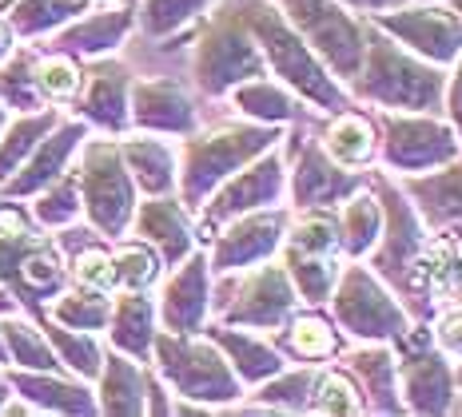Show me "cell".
<instances>
[{
    "instance_id": "cell-42",
    "label": "cell",
    "mask_w": 462,
    "mask_h": 417,
    "mask_svg": "<svg viewBox=\"0 0 462 417\" xmlns=\"http://www.w3.org/2000/svg\"><path fill=\"white\" fill-rule=\"evenodd\" d=\"M0 100H5V108L13 115L48 108L41 84H36V48L16 44V52L0 64ZM52 108H56V104H52Z\"/></svg>"
},
{
    "instance_id": "cell-51",
    "label": "cell",
    "mask_w": 462,
    "mask_h": 417,
    "mask_svg": "<svg viewBox=\"0 0 462 417\" xmlns=\"http://www.w3.org/2000/svg\"><path fill=\"white\" fill-rule=\"evenodd\" d=\"M171 390L163 385V377L156 370H148V394H143V413H152V417H168L171 413Z\"/></svg>"
},
{
    "instance_id": "cell-11",
    "label": "cell",
    "mask_w": 462,
    "mask_h": 417,
    "mask_svg": "<svg viewBox=\"0 0 462 417\" xmlns=\"http://www.w3.org/2000/svg\"><path fill=\"white\" fill-rule=\"evenodd\" d=\"M394 362H399V394L407 413H458L462 390L455 377V362L435 346L427 322H415L394 342Z\"/></svg>"
},
{
    "instance_id": "cell-47",
    "label": "cell",
    "mask_w": 462,
    "mask_h": 417,
    "mask_svg": "<svg viewBox=\"0 0 462 417\" xmlns=\"http://www.w3.org/2000/svg\"><path fill=\"white\" fill-rule=\"evenodd\" d=\"M211 8V0H140L136 5V24L143 36L163 41L191 28Z\"/></svg>"
},
{
    "instance_id": "cell-49",
    "label": "cell",
    "mask_w": 462,
    "mask_h": 417,
    "mask_svg": "<svg viewBox=\"0 0 462 417\" xmlns=\"http://www.w3.org/2000/svg\"><path fill=\"white\" fill-rule=\"evenodd\" d=\"M427 326H430V338H435L439 350L447 354L450 362H462V306H447V310H439V314H430Z\"/></svg>"
},
{
    "instance_id": "cell-32",
    "label": "cell",
    "mask_w": 462,
    "mask_h": 417,
    "mask_svg": "<svg viewBox=\"0 0 462 417\" xmlns=\"http://www.w3.org/2000/svg\"><path fill=\"white\" fill-rule=\"evenodd\" d=\"M323 151L331 155L339 168L346 171H367L371 163H379V123L371 112L363 108H343L327 115V128L319 135Z\"/></svg>"
},
{
    "instance_id": "cell-17",
    "label": "cell",
    "mask_w": 462,
    "mask_h": 417,
    "mask_svg": "<svg viewBox=\"0 0 462 417\" xmlns=\"http://www.w3.org/2000/svg\"><path fill=\"white\" fill-rule=\"evenodd\" d=\"M287 219H291V211L279 203V207L247 211V215H236L224 227H216L208 235L211 275H231V270H247V267L267 263V258H279Z\"/></svg>"
},
{
    "instance_id": "cell-58",
    "label": "cell",
    "mask_w": 462,
    "mask_h": 417,
    "mask_svg": "<svg viewBox=\"0 0 462 417\" xmlns=\"http://www.w3.org/2000/svg\"><path fill=\"white\" fill-rule=\"evenodd\" d=\"M455 377H458V390H462V362H455Z\"/></svg>"
},
{
    "instance_id": "cell-37",
    "label": "cell",
    "mask_w": 462,
    "mask_h": 417,
    "mask_svg": "<svg viewBox=\"0 0 462 417\" xmlns=\"http://www.w3.org/2000/svg\"><path fill=\"white\" fill-rule=\"evenodd\" d=\"M279 263H283L287 278H291L295 295L303 306H327L335 283H339V270L346 258L343 255H307V250L279 247Z\"/></svg>"
},
{
    "instance_id": "cell-45",
    "label": "cell",
    "mask_w": 462,
    "mask_h": 417,
    "mask_svg": "<svg viewBox=\"0 0 462 417\" xmlns=\"http://www.w3.org/2000/svg\"><path fill=\"white\" fill-rule=\"evenodd\" d=\"M112 267H116V290H152L168 270L156 250L136 235H124L112 242Z\"/></svg>"
},
{
    "instance_id": "cell-24",
    "label": "cell",
    "mask_w": 462,
    "mask_h": 417,
    "mask_svg": "<svg viewBox=\"0 0 462 417\" xmlns=\"http://www.w3.org/2000/svg\"><path fill=\"white\" fill-rule=\"evenodd\" d=\"M128 235L148 242L163 258V267H176L180 258H188L191 250L199 247L196 211H188L176 191H171V195H140Z\"/></svg>"
},
{
    "instance_id": "cell-31",
    "label": "cell",
    "mask_w": 462,
    "mask_h": 417,
    "mask_svg": "<svg viewBox=\"0 0 462 417\" xmlns=\"http://www.w3.org/2000/svg\"><path fill=\"white\" fill-rule=\"evenodd\" d=\"M108 346L136 362H152V342L160 334V314H156V298L148 290H116L112 295V314H108Z\"/></svg>"
},
{
    "instance_id": "cell-2",
    "label": "cell",
    "mask_w": 462,
    "mask_h": 417,
    "mask_svg": "<svg viewBox=\"0 0 462 417\" xmlns=\"http://www.w3.org/2000/svg\"><path fill=\"white\" fill-rule=\"evenodd\" d=\"M0 283L16 295L28 318L44 322V306L69 286V258L52 231H44L24 207L0 191Z\"/></svg>"
},
{
    "instance_id": "cell-60",
    "label": "cell",
    "mask_w": 462,
    "mask_h": 417,
    "mask_svg": "<svg viewBox=\"0 0 462 417\" xmlns=\"http://www.w3.org/2000/svg\"><path fill=\"white\" fill-rule=\"evenodd\" d=\"M458 410H462V402H458Z\"/></svg>"
},
{
    "instance_id": "cell-48",
    "label": "cell",
    "mask_w": 462,
    "mask_h": 417,
    "mask_svg": "<svg viewBox=\"0 0 462 417\" xmlns=\"http://www.w3.org/2000/svg\"><path fill=\"white\" fill-rule=\"evenodd\" d=\"M36 84H41L48 104L64 108V104H72L76 95H80L84 60H76V56H69V52H56V48L36 52Z\"/></svg>"
},
{
    "instance_id": "cell-1",
    "label": "cell",
    "mask_w": 462,
    "mask_h": 417,
    "mask_svg": "<svg viewBox=\"0 0 462 417\" xmlns=\"http://www.w3.org/2000/svg\"><path fill=\"white\" fill-rule=\"evenodd\" d=\"M236 8H239V16H244V24L252 28L267 72H272L279 84H287L303 104H311V108L323 115L351 108L355 100H351V92H346V84L315 56V48L295 32V24L283 16L279 0H236Z\"/></svg>"
},
{
    "instance_id": "cell-34",
    "label": "cell",
    "mask_w": 462,
    "mask_h": 417,
    "mask_svg": "<svg viewBox=\"0 0 462 417\" xmlns=\"http://www.w3.org/2000/svg\"><path fill=\"white\" fill-rule=\"evenodd\" d=\"M227 100L244 120L272 123V128H291V123H300V115H303L300 95L287 88V84H279L272 72L255 76V80H244L239 88L227 92Z\"/></svg>"
},
{
    "instance_id": "cell-7",
    "label": "cell",
    "mask_w": 462,
    "mask_h": 417,
    "mask_svg": "<svg viewBox=\"0 0 462 417\" xmlns=\"http://www.w3.org/2000/svg\"><path fill=\"white\" fill-rule=\"evenodd\" d=\"M267 76L263 52H259L252 28L244 24L236 0L227 8H216L196 32L191 44V84L208 100H224L231 88H239L244 80Z\"/></svg>"
},
{
    "instance_id": "cell-39",
    "label": "cell",
    "mask_w": 462,
    "mask_h": 417,
    "mask_svg": "<svg viewBox=\"0 0 462 417\" xmlns=\"http://www.w3.org/2000/svg\"><path fill=\"white\" fill-rule=\"evenodd\" d=\"M108 314H112L108 290H92V286H76V283H69L52 303L44 306L48 322H60L69 330H88V334H104Z\"/></svg>"
},
{
    "instance_id": "cell-50",
    "label": "cell",
    "mask_w": 462,
    "mask_h": 417,
    "mask_svg": "<svg viewBox=\"0 0 462 417\" xmlns=\"http://www.w3.org/2000/svg\"><path fill=\"white\" fill-rule=\"evenodd\" d=\"M442 120L455 128L462 143V56L447 68V88H442Z\"/></svg>"
},
{
    "instance_id": "cell-12",
    "label": "cell",
    "mask_w": 462,
    "mask_h": 417,
    "mask_svg": "<svg viewBox=\"0 0 462 417\" xmlns=\"http://www.w3.org/2000/svg\"><path fill=\"white\" fill-rule=\"evenodd\" d=\"M279 8L295 24V32L315 48V56L343 84H351L367 48V16L351 13L343 0H279Z\"/></svg>"
},
{
    "instance_id": "cell-10",
    "label": "cell",
    "mask_w": 462,
    "mask_h": 417,
    "mask_svg": "<svg viewBox=\"0 0 462 417\" xmlns=\"http://www.w3.org/2000/svg\"><path fill=\"white\" fill-rule=\"evenodd\" d=\"M379 163L394 179L422 176L458 159L462 143L439 112H379Z\"/></svg>"
},
{
    "instance_id": "cell-54",
    "label": "cell",
    "mask_w": 462,
    "mask_h": 417,
    "mask_svg": "<svg viewBox=\"0 0 462 417\" xmlns=\"http://www.w3.org/2000/svg\"><path fill=\"white\" fill-rule=\"evenodd\" d=\"M16 310H21L16 295H13V290H8L5 283H0V318H5V314H16Z\"/></svg>"
},
{
    "instance_id": "cell-4",
    "label": "cell",
    "mask_w": 462,
    "mask_h": 417,
    "mask_svg": "<svg viewBox=\"0 0 462 417\" xmlns=\"http://www.w3.org/2000/svg\"><path fill=\"white\" fill-rule=\"evenodd\" d=\"M283 140H287L283 128L255 123V120H227V123H211V128H196L176 148L180 151L176 195L184 199L188 211H199L204 199L227 176H236L244 163H252L255 155L272 151Z\"/></svg>"
},
{
    "instance_id": "cell-43",
    "label": "cell",
    "mask_w": 462,
    "mask_h": 417,
    "mask_svg": "<svg viewBox=\"0 0 462 417\" xmlns=\"http://www.w3.org/2000/svg\"><path fill=\"white\" fill-rule=\"evenodd\" d=\"M307 413H335V417H355L367 413V402H363V390L346 366H331L323 362L315 370V385H311V402H307Z\"/></svg>"
},
{
    "instance_id": "cell-35",
    "label": "cell",
    "mask_w": 462,
    "mask_h": 417,
    "mask_svg": "<svg viewBox=\"0 0 462 417\" xmlns=\"http://www.w3.org/2000/svg\"><path fill=\"white\" fill-rule=\"evenodd\" d=\"M88 5L92 0H0V13L13 24L16 41H48Z\"/></svg>"
},
{
    "instance_id": "cell-23",
    "label": "cell",
    "mask_w": 462,
    "mask_h": 417,
    "mask_svg": "<svg viewBox=\"0 0 462 417\" xmlns=\"http://www.w3.org/2000/svg\"><path fill=\"white\" fill-rule=\"evenodd\" d=\"M199 128V108L180 80L171 76H152V80H132V131L168 135L184 140Z\"/></svg>"
},
{
    "instance_id": "cell-18",
    "label": "cell",
    "mask_w": 462,
    "mask_h": 417,
    "mask_svg": "<svg viewBox=\"0 0 462 417\" xmlns=\"http://www.w3.org/2000/svg\"><path fill=\"white\" fill-rule=\"evenodd\" d=\"M367 21L439 68H450L462 56V13L450 0H419V5L367 16Z\"/></svg>"
},
{
    "instance_id": "cell-38",
    "label": "cell",
    "mask_w": 462,
    "mask_h": 417,
    "mask_svg": "<svg viewBox=\"0 0 462 417\" xmlns=\"http://www.w3.org/2000/svg\"><path fill=\"white\" fill-rule=\"evenodd\" d=\"M0 338H5L8 366H16V370H64L44 326L36 318H28L24 310L0 318Z\"/></svg>"
},
{
    "instance_id": "cell-57",
    "label": "cell",
    "mask_w": 462,
    "mask_h": 417,
    "mask_svg": "<svg viewBox=\"0 0 462 417\" xmlns=\"http://www.w3.org/2000/svg\"><path fill=\"white\" fill-rule=\"evenodd\" d=\"M8 366V354H5V338H0V370Z\"/></svg>"
},
{
    "instance_id": "cell-55",
    "label": "cell",
    "mask_w": 462,
    "mask_h": 417,
    "mask_svg": "<svg viewBox=\"0 0 462 417\" xmlns=\"http://www.w3.org/2000/svg\"><path fill=\"white\" fill-rule=\"evenodd\" d=\"M8 397H13V385H8V374H5V370H0V413H5Z\"/></svg>"
},
{
    "instance_id": "cell-15",
    "label": "cell",
    "mask_w": 462,
    "mask_h": 417,
    "mask_svg": "<svg viewBox=\"0 0 462 417\" xmlns=\"http://www.w3.org/2000/svg\"><path fill=\"white\" fill-rule=\"evenodd\" d=\"M402 306L411 310L415 322H427L430 314L447 306H462V231H427L415 263H411V278L402 290Z\"/></svg>"
},
{
    "instance_id": "cell-26",
    "label": "cell",
    "mask_w": 462,
    "mask_h": 417,
    "mask_svg": "<svg viewBox=\"0 0 462 417\" xmlns=\"http://www.w3.org/2000/svg\"><path fill=\"white\" fill-rule=\"evenodd\" d=\"M204 334L219 346V354L227 358V366L236 370V377L247 385V390H255L259 382H267V377L279 374L287 366L283 350H279V346L272 342V334H263V330L227 326V322H216V318H208Z\"/></svg>"
},
{
    "instance_id": "cell-46",
    "label": "cell",
    "mask_w": 462,
    "mask_h": 417,
    "mask_svg": "<svg viewBox=\"0 0 462 417\" xmlns=\"http://www.w3.org/2000/svg\"><path fill=\"white\" fill-rule=\"evenodd\" d=\"M28 211H32V219L41 222L44 231H64V227H72L76 219H84L76 168H69L60 179H52L44 191H36V195L28 199Z\"/></svg>"
},
{
    "instance_id": "cell-6",
    "label": "cell",
    "mask_w": 462,
    "mask_h": 417,
    "mask_svg": "<svg viewBox=\"0 0 462 417\" xmlns=\"http://www.w3.org/2000/svg\"><path fill=\"white\" fill-rule=\"evenodd\" d=\"M76 183H80L84 222L108 242L124 239L132 231L140 191L124 168L120 140L116 135H92L76 151Z\"/></svg>"
},
{
    "instance_id": "cell-8",
    "label": "cell",
    "mask_w": 462,
    "mask_h": 417,
    "mask_svg": "<svg viewBox=\"0 0 462 417\" xmlns=\"http://www.w3.org/2000/svg\"><path fill=\"white\" fill-rule=\"evenodd\" d=\"M331 318L351 342H399L415 318L411 310L399 303V295L383 283L363 258H346L339 270V283H335L331 298Z\"/></svg>"
},
{
    "instance_id": "cell-44",
    "label": "cell",
    "mask_w": 462,
    "mask_h": 417,
    "mask_svg": "<svg viewBox=\"0 0 462 417\" xmlns=\"http://www.w3.org/2000/svg\"><path fill=\"white\" fill-rule=\"evenodd\" d=\"M44 334L48 342H52L56 358H60V366L76 377H84V382H96V374H100V362H104V346H100V334H88V330H69L60 322H48L44 318Z\"/></svg>"
},
{
    "instance_id": "cell-28",
    "label": "cell",
    "mask_w": 462,
    "mask_h": 417,
    "mask_svg": "<svg viewBox=\"0 0 462 417\" xmlns=\"http://www.w3.org/2000/svg\"><path fill=\"white\" fill-rule=\"evenodd\" d=\"M346 374L359 382L367 413H407L399 394V362H394L391 342H355L351 350L339 354Z\"/></svg>"
},
{
    "instance_id": "cell-21",
    "label": "cell",
    "mask_w": 462,
    "mask_h": 417,
    "mask_svg": "<svg viewBox=\"0 0 462 417\" xmlns=\"http://www.w3.org/2000/svg\"><path fill=\"white\" fill-rule=\"evenodd\" d=\"M136 28V5L132 0H92L76 21H69L56 36H48V48L69 52L76 60L116 56Z\"/></svg>"
},
{
    "instance_id": "cell-53",
    "label": "cell",
    "mask_w": 462,
    "mask_h": 417,
    "mask_svg": "<svg viewBox=\"0 0 462 417\" xmlns=\"http://www.w3.org/2000/svg\"><path fill=\"white\" fill-rule=\"evenodd\" d=\"M16 44H21V41H16L13 24H8V21H5V13H0V64H5L8 56L16 52Z\"/></svg>"
},
{
    "instance_id": "cell-5",
    "label": "cell",
    "mask_w": 462,
    "mask_h": 417,
    "mask_svg": "<svg viewBox=\"0 0 462 417\" xmlns=\"http://www.w3.org/2000/svg\"><path fill=\"white\" fill-rule=\"evenodd\" d=\"M152 370L163 377L176 402L204 405V410H227L247 397V385L236 377L219 346L199 330V334H176L160 330L152 342Z\"/></svg>"
},
{
    "instance_id": "cell-25",
    "label": "cell",
    "mask_w": 462,
    "mask_h": 417,
    "mask_svg": "<svg viewBox=\"0 0 462 417\" xmlns=\"http://www.w3.org/2000/svg\"><path fill=\"white\" fill-rule=\"evenodd\" d=\"M13 394L28 402L36 413H64V417H92L96 410V385L69 370H16L5 366Z\"/></svg>"
},
{
    "instance_id": "cell-56",
    "label": "cell",
    "mask_w": 462,
    "mask_h": 417,
    "mask_svg": "<svg viewBox=\"0 0 462 417\" xmlns=\"http://www.w3.org/2000/svg\"><path fill=\"white\" fill-rule=\"evenodd\" d=\"M8 115H13V112H8V108H5V100H0V131H5V123H8Z\"/></svg>"
},
{
    "instance_id": "cell-52",
    "label": "cell",
    "mask_w": 462,
    "mask_h": 417,
    "mask_svg": "<svg viewBox=\"0 0 462 417\" xmlns=\"http://www.w3.org/2000/svg\"><path fill=\"white\" fill-rule=\"evenodd\" d=\"M351 13L359 16H379V13H391V8H407V5H419V0H343Z\"/></svg>"
},
{
    "instance_id": "cell-16",
    "label": "cell",
    "mask_w": 462,
    "mask_h": 417,
    "mask_svg": "<svg viewBox=\"0 0 462 417\" xmlns=\"http://www.w3.org/2000/svg\"><path fill=\"white\" fill-rule=\"evenodd\" d=\"M287 199L291 211L307 207H339L346 195H355L359 187H367V171H346L331 155L323 151L319 135H291L287 148Z\"/></svg>"
},
{
    "instance_id": "cell-29",
    "label": "cell",
    "mask_w": 462,
    "mask_h": 417,
    "mask_svg": "<svg viewBox=\"0 0 462 417\" xmlns=\"http://www.w3.org/2000/svg\"><path fill=\"white\" fill-rule=\"evenodd\" d=\"M399 187L407 191V199L415 203L419 219L430 231H462V155L435 171H422V176H402Z\"/></svg>"
},
{
    "instance_id": "cell-20",
    "label": "cell",
    "mask_w": 462,
    "mask_h": 417,
    "mask_svg": "<svg viewBox=\"0 0 462 417\" xmlns=\"http://www.w3.org/2000/svg\"><path fill=\"white\" fill-rule=\"evenodd\" d=\"M171 275L163 278L156 295V314L160 330H176V334H199L211 318V263L208 250H191L188 258H180L176 267H168Z\"/></svg>"
},
{
    "instance_id": "cell-22",
    "label": "cell",
    "mask_w": 462,
    "mask_h": 417,
    "mask_svg": "<svg viewBox=\"0 0 462 417\" xmlns=\"http://www.w3.org/2000/svg\"><path fill=\"white\" fill-rule=\"evenodd\" d=\"M88 123L80 120V115H60L56 120V128L44 135L41 143L32 148V155L21 163V168L13 171L5 183H0V191L13 199H32L36 191H44L52 179H60L64 171L76 163V151H80V143L88 140Z\"/></svg>"
},
{
    "instance_id": "cell-19",
    "label": "cell",
    "mask_w": 462,
    "mask_h": 417,
    "mask_svg": "<svg viewBox=\"0 0 462 417\" xmlns=\"http://www.w3.org/2000/svg\"><path fill=\"white\" fill-rule=\"evenodd\" d=\"M72 104L76 115L100 135L132 131V68L116 56H96L84 64V84Z\"/></svg>"
},
{
    "instance_id": "cell-33",
    "label": "cell",
    "mask_w": 462,
    "mask_h": 417,
    "mask_svg": "<svg viewBox=\"0 0 462 417\" xmlns=\"http://www.w3.org/2000/svg\"><path fill=\"white\" fill-rule=\"evenodd\" d=\"M96 410L108 417H140L143 394H148V366L120 350H104L100 374H96Z\"/></svg>"
},
{
    "instance_id": "cell-36",
    "label": "cell",
    "mask_w": 462,
    "mask_h": 417,
    "mask_svg": "<svg viewBox=\"0 0 462 417\" xmlns=\"http://www.w3.org/2000/svg\"><path fill=\"white\" fill-rule=\"evenodd\" d=\"M335 219H339L343 258H367L383 235V207H379V199H374V191L359 187L355 195H346L339 207H335Z\"/></svg>"
},
{
    "instance_id": "cell-9",
    "label": "cell",
    "mask_w": 462,
    "mask_h": 417,
    "mask_svg": "<svg viewBox=\"0 0 462 417\" xmlns=\"http://www.w3.org/2000/svg\"><path fill=\"white\" fill-rule=\"evenodd\" d=\"M303 303L295 295L291 278L279 258H267L259 267L231 270L211 278V318L227 326H252L272 334L295 314Z\"/></svg>"
},
{
    "instance_id": "cell-27",
    "label": "cell",
    "mask_w": 462,
    "mask_h": 417,
    "mask_svg": "<svg viewBox=\"0 0 462 417\" xmlns=\"http://www.w3.org/2000/svg\"><path fill=\"white\" fill-rule=\"evenodd\" d=\"M272 342L283 350L287 362H300V366L335 362L346 350V334L319 306H300L283 326L272 330Z\"/></svg>"
},
{
    "instance_id": "cell-59",
    "label": "cell",
    "mask_w": 462,
    "mask_h": 417,
    "mask_svg": "<svg viewBox=\"0 0 462 417\" xmlns=\"http://www.w3.org/2000/svg\"><path fill=\"white\" fill-rule=\"evenodd\" d=\"M450 5H455V8H458V13H462V0H450Z\"/></svg>"
},
{
    "instance_id": "cell-40",
    "label": "cell",
    "mask_w": 462,
    "mask_h": 417,
    "mask_svg": "<svg viewBox=\"0 0 462 417\" xmlns=\"http://www.w3.org/2000/svg\"><path fill=\"white\" fill-rule=\"evenodd\" d=\"M60 115H64V108H52V104L41 108V112L8 115L5 131H0V183H5L28 159V155H32V148L56 128V120H60Z\"/></svg>"
},
{
    "instance_id": "cell-41",
    "label": "cell",
    "mask_w": 462,
    "mask_h": 417,
    "mask_svg": "<svg viewBox=\"0 0 462 417\" xmlns=\"http://www.w3.org/2000/svg\"><path fill=\"white\" fill-rule=\"evenodd\" d=\"M315 370L319 366H300L287 362L279 374H272L267 382H259L252 390L255 410H279V413H307L311 402V385H315Z\"/></svg>"
},
{
    "instance_id": "cell-3",
    "label": "cell",
    "mask_w": 462,
    "mask_h": 417,
    "mask_svg": "<svg viewBox=\"0 0 462 417\" xmlns=\"http://www.w3.org/2000/svg\"><path fill=\"white\" fill-rule=\"evenodd\" d=\"M447 68L422 60L391 32L367 21V48L355 80L346 84L351 100L374 104L379 112H442Z\"/></svg>"
},
{
    "instance_id": "cell-14",
    "label": "cell",
    "mask_w": 462,
    "mask_h": 417,
    "mask_svg": "<svg viewBox=\"0 0 462 417\" xmlns=\"http://www.w3.org/2000/svg\"><path fill=\"white\" fill-rule=\"evenodd\" d=\"M283 199H287V159H283V148L275 143L272 151L255 155L252 163H244L236 176H227L211 191L204 207L196 211V227L208 239L227 219L247 215V211H259V207H279Z\"/></svg>"
},
{
    "instance_id": "cell-13",
    "label": "cell",
    "mask_w": 462,
    "mask_h": 417,
    "mask_svg": "<svg viewBox=\"0 0 462 417\" xmlns=\"http://www.w3.org/2000/svg\"><path fill=\"white\" fill-rule=\"evenodd\" d=\"M367 187L374 191V199H379V207H383V235L367 255V267L399 295V303H402V290H407V278H411V263H415V255H419V247H422V239H427L430 227L419 219L415 203H411L407 191L394 183L391 171L387 176H374Z\"/></svg>"
},
{
    "instance_id": "cell-30",
    "label": "cell",
    "mask_w": 462,
    "mask_h": 417,
    "mask_svg": "<svg viewBox=\"0 0 462 417\" xmlns=\"http://www.w3.org/2000/svg\"><path fill=\"white\" fill-rule=\"evenodd\" d=\"M120 155L128 168L132 183L140 195H171L180 179V151L168 143V135H152V131H124Z\"/></svg>"
}]
</instances>
